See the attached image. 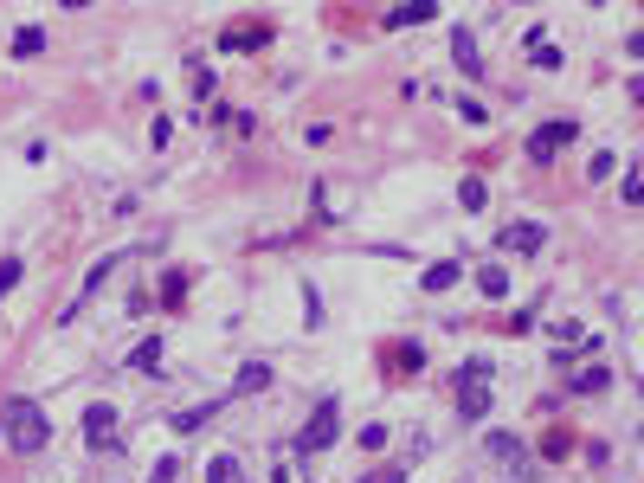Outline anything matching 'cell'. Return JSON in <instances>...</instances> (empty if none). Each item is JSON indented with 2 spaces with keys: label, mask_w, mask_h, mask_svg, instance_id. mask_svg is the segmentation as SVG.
<instances>
[{
  "label": "cell",
  "mask_w": 644,
  "mask_h": 483,
  "mask_svg": "<svg viewBox=\"0 0 644 483\" xmlns=\"http://www.w3.org/2000/svg\"><path fill=\"white\" fill-rule=\"evenodd\" d=\"M206 483H245V464H239L233 451H220V458H206Z\"/></svg>",
  "instance_id": "30bf717a"
},
{
  "label": "cell",
  "mask_w": 644,
  "mask_h": 483,
  "mask_svg": "<svg viewBox=\"0 0 644 483\" xmlns=\"http://www.w3.org/2000/svg\"><path fill=\"white\" fill-rule=\"evenodd\" d=\"M368 483H406V477H400V470H381V477H368Z\"/></svg>",
  "instance_id": "603a6c76"
},
{
  "label": "cell",
  "mask_w": 644,
  "mask_h": 483,
  "mask_svg": "<svg viewBox=\"0 0 644 483\" xmlns=\"http://www.w3.org/2000/svg\"><path fill=\"white\" fill-rule=\"evenodd\" d=\"M458 116H464V123H483V116H490V110H483V104H477V97H458Z\"/></svg>",
  "instance_id": "44dd1931"
},
{
  "label": "cell",
  "mask_w": 644,
  "mask_h": 483,
  "mask_svg": "<svg viewBox=\"0 0 644 483\" xmlns=\"http://www.w3.org/2000/svg\"><path fill=\"white\" fill-rule=\"evenodd\" d=\"M258 387H271V368L264 361H245V374L233 380V393H258Z\"/></svg>",
  "instance_id": "5bb4252c"
},
{
  "label": "cell",
  "mask_w": 644,
  "mask_h": 483,
  "mask_svg": "<svg viewBox=\"0 0 644 483\" xmlns=\"http://www.w3.org/2000/svg\"><path fill=\"white\" fill-rule=\"evenodd\" d=\"M271 39V26H233V33H220V52H245V45H264Z\"/></svg>",
  "instance_id": "8fae6325"
},
{
  "label": "cell",
  "mask_w": 644,
  "mask_h": 483,
  "mask_svg": "<svg viewBox=\"0 0 644 483\" xmlns=\"http://www.w3.org/2000/svg\"><path fill=\"white\" fill-rule=\"evenodd\" d=\"M458 406H464V419H483V412H490V368L483 361H471L458 374Z\"/></svg>",
  "instance_id": "3957f363"
},
{
  "label": "cell",
  "mask_w": 644,
  "mask_h": 483,
  "mask_svg": "<svg viewBox=\"0 0 644 483\" xmlns=\"http://www.w3.org/2000/svg\"><path fill=\"white\" fill-rule=\"evenodd\" d=\"M342 439V426H335V399H322L316 412H310V426L297 432V451H329Z\"/></svg>",
  "instance_id": "5b68a950"
},
{
  "label": "cell",
  "mask_w": 644,
  "mask_h": 483,
  "mask_svg": "<svg viewBox=\"0 0 644 483\" xmlns=\"http://www.w3.org/2000/svg\"><path fill=\"white\" fill-rule=\"evenodd\" d=\"M625 200H638V206H644V174H638V181H625Z\"/></svg>",
  "instance_id": "7402d4cb"
},
{
  "label": "cell",
  "mask_w": 644,
  "mask_h": 483,
  "mask_svg": "<svg viewBox=\"0 0 644 483\" xmlns=\"http://www.w3.org/2000/svg\"><path fill=\"white\" fill-rule=\"evenodd\" d=\"M458 200H464V206H471V213H483V206H490V187H483V181H477V174H471V181H464V187H458Z\"/></svg>",
  "instance_id": "2e32d148"
},
{
  "label": "cell",
  "mask_w": 644,
  "mask_h": 483,
  "mask_svg": "<svg viewBox=\"0 0 644 483\" xmlns=\"http://www.w3.org/2000/svg\"><path fill=\"white\" fill-rule=\"evenodd\" d=\"M20 284V258H0V297H7Z\"/></svg>",
  "instance_id": "d6986e66"
},
{
  "label": "cell",
  "mask_w": 644,
  "mask_h": 483,
  "mask_svg": "<svg viewBox=\"0 0 644 483\" xmlns=\"http://www.w3.org/2000/svg\"><path fill=\"white\" fill-rule=\"evenodd\" d=\"M123 368H135V374H162V335H149V341H135L129 349V361Z\"/></svg>",
  "instance_id": "9c48e42d"
},
{
  "label": "cell",
  "mask_w": 644,
  "mask_h": 483,
  "mask_svg": "<svg viewBox=\"0 0 644 483\" xmlns=\"http://www.w3.org/2000/svg\"><path fill=\"white\" fill-rule=\"evenodd\" d=\"M464 278V264H432V271H425V291H451Z\"/></svg>",
  "instance_id": "9a60e30c"
},
{
  "label": "cell",
  "mask_w": 644,
  "mask_h": 483,
  "mask_svg": "<svg viewBox=\"0 0 644 483\" xmlns=\"http://www.w3.org/2000/svg\"><path fill=\"white\" fill-rule=\"evenodd\" d=\"M483 458H496L510 477H529V470H535V458H529V445H522L516 432H483Z\"/></svg>",
  "instance_id": "7a4b0ae2"
},
{
  "label": "cell",
  "mask_w": 644,
  "mask_h": 483,
  "mask_svg": "<svg viewBox=\"0 0 644 483\" xmlns=\"http://www.w3.org/2000/svg\"><path fill=\"white\" fill-rule=\"evenodd\" d=\"M548 245V226L541 220H516V226H503V251H541Z\"/></svg>",
  "instance_id": "52a82bcc"
},
{
  "label": "cell",
  "mask_w": 644,
  "mask_h": 483,
  "mask_svg": "<svg viewBox=\"0 0 644 483\" xmlns=\"http://www.w3.org/2000/svg\"><path fill=\"white\" fill-rule=\"evenodd\" d=\"M439 7H432V0H406V7H393L387 14V26H419V20H432Z\"/></svg>",
  "instance_id": "7c38bea8"
},
{
  "label": "cell",
  "mask_w": 644,
  "mask_h": 483,
  "mask_svg": "<svg viewBox=\"0 0 644 483\" xmlns=\"http://www.w3.org/2000/svg\"><path fill=\"white\" fill-rule=\"evenodd\" d=\"M574 135H580V123H567V116H560V123H541V129L529 135V162H554Z\"/></svg>",
  "instance_id": "8992f818"
},
{
  "label": "cell",
  "mask_w": 644,
  "mask_h": 483,
  "mask_svg": "<svg viewBox=\"0 0 644 483\" xmlns=\"http://www.w3.org/2000/svg\"><path fill=\"white\" fill-rule=\"evenodd\" d=\"M477 291H483V297H510V271H503V264H483V271H477Z\"/></svg>",
  "instance_id": "4fadbf2b"
},
{
  "label": "cell",
  "mask_w": 644,
  "mask_h": 483,
  "mask_svg": "<svg viewBox=\"0 0 644 483\" xmlns=\"http://www.w3.org/2000/svg\"><path fill=\"white\" fill-rule=\"evenodd\" d=\"M39 45H45V33H39V26H20V33H14V52H20V58H33Z\"/></svg>",
  "instance_id": "e0dca14e"
},
{
  "label": "cell",
  "mask_w": 644,
  "mask_h": 483,
  "mask_svg": "<svg viewBox=\"0 0 644 483\" xmlns=\"http://www.w3.org/2000/svg\"><path fill=\"white\" fill-rule=\"evenodd\" d=\"M451 58H458V72H483V52H477V39H471V26H451Z\"/></svg>",
  "instance_id": "ba28073f"
},
{
  "label": "cell",
  "mask_w": 644,
  "mask_h": 483,
  "mask_svg": "<svg viewBox=\"0 0 644 483\" xmlns=\"http://www.w3.org/2000/svg\"><path fill=\"white\" fill-rule=\"evenodd\" d=\"M612 168H619V155H606V149H599V155H593V162H587V174H593V181H606V174H612Z\"/></svg>",
  "instance_id": "ffe728a7"
},
{
  "label": "cell",
  "mask_w": 644,
  "mask_h": 483,
  "mask_svg": "<svg viewBox=\"0 0 644 483\" xmlns=\"http://www.w3.org/2000/svg\"><path fill=\"white\" fill-rule=\"evenodd\" d=\"M84 445H91V451H116V445H123V426H116V406H104V399H97V406L84 412Z\"/></svg>",
  "instance_id": "277c9868"
},
{
  "label": "cell",
  "mask_w": 644,
  "mask_h": 483,
  "mask_svg": "<svg viewBox=\"0 0 644 483\" xmlns=\"http://www.w3.org/2000/svg\"><path fill=\"white\" fill-rule=\"evenodd\" d=\"M0 432H7V445H14L20 458H33V451H45L52 419H45L33 399H7V412H0Z\"/></svg>",
  "instance_id": "6da1fadb"
},
{
  "label": "cell",
  "mask_w": 644,
  "mask_h": 483,
  "mask_svg": "<svg viewBox=\"0 0 644 483\" xmlns=\"http://www.w3.org/2000/svg\"><path fill=\"white\" fill-rule=\"evenodd\" d=\"M213 412H220V406H187V412H181V419H174V426H181V432H200V426L213 419Z\"/></svg>",
  "instance_id": "ac0fdd59"
}]
</instances>
